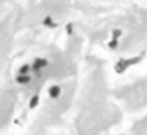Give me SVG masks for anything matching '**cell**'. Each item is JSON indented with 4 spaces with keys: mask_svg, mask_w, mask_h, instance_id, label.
Returning <instances> with one entry per match:
<instances>
[{
    "mask_svg": "<svg viewBox=\"0 0 147 135\" xmlns=\"http://www.w3.org/2000/svg\"><path fill=\"white\" fill-rule=\"evenodd\" d=\"M49 94H51V96H52V98H58V96H59V94H61L59 86H52V88H51V91H49Z\"/></svg>",
    "mask_w": 147,
    "mask_h": 135,
    "instance_id": "1",
    "label": "cell"
},
{
    "mask_svg": "<svg viewBox=\"0 0 147 135\" xmlns=\"http://www.w3.org/2000/svg\"><path fill=\"white\" fill-rule=\"evenodd\" d=\"M29 81H30L29 76H22V75H20V76L18 78V82H19V84H28Z\"/></svg>",
    "mask_w": 147,
    "mask_h": 135,
    "instance_id": "2",
    "label": "cell"
},
{
    "mask_svg": "<svg viewBox=\"0 0 147 135\" xmlns=\"http://www.w3.org/2000/svg\"><path fill=\"white\" fill-rule=\"evenodd\" d=\"M38 102H39V98H38V96H33V98L30 99V104H29V106H30V108L33 109V108H35V106L38 105Z\"/></svg>",
    "mask_w": 147,
    "mask_h": 135,
    "instance_id": "3",
    "label": "cell"
},
{
    "mask_svg": "<svg viewBox=\"0 0 147 135\" xmlns=\"http://www.w3.org/2000/svg\"><path fill=\"white\" fill-rule=\"evenodd\" d=\"M48 62L46 60H43V59H39V60H36V65H35V68L38 69V68H42V66H45Z\"/></svg>",
    "mask_w": 147,
    "mask_h": 135,
    "instance_id": "4",
    "label": "cell"
},
{
    "mask_svg": "<svg viewBox=\"0 0 147 135\" xmlns=\"http://www.w3.org/2000/svg\"><path fill=\"white\" fill-rule=\"evenodd\" d=\"M115 46H117V37H115V39H113V42L110 43V47H113V49H114Z\"/></svg>",
    "mask_w": 147,
    "mask_h": 135,
    "instance_id": "5",
    "label": "cell"
},
{
    "mask_svg": "<svg viewBox=\"0 0 147 135\" xmlns=\"http://www.w3.org/2000/svg\"><path fill=\"white\" fill-rule=\"evenodd\" d=\"M120 35H121V32H120V30H114V36H115V37H117V36H120Z\"/></svg>",
    "mask_w": 147,
    "mask_h": 135,
    "instance_id": "6",
    "label": "cell"
}]
</instances>
